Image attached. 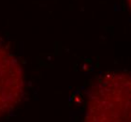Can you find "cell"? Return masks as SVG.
I'll return each mask as SVG.
<instances>
[{
	"instance_id": "obj_2",
	"label": "cell",
	"mask_w": 131,
	"mask_h": 122,
	"mask_svg": "<svg viewBox=\"0 0 131 122\" xmlns=\"http://www.w3.org/2000/svg\"><path fill=\"white\" fill-rule=\"evenodd\" d=\"M24 86L22 66L0 39V117L22 100Z\"/></svg>"
},
{
	"instance_id": "obj_1",
	"label": "cell",
	"mask_w": 131,
	"mask_h": 122,
	"mask_svg": "<svg viewBox=\"0 0 131 122\" xmlns=\"http://www.w3.org/2000/svg\"><path fill=\"white\" fill-rule=\"evenodd\" d=\"M84 122H131V74L109 72L90 90Z\"/></svg>"
},
{
	"instance_id": "obj_3",
	"label": "cell",
	"mask_w": 131,
	"mask_h": 122,
	"mask_svg": "<svg viewBox=\"0 0 131 122\" xmlns=\"http://www.w3.org/2000/svg\"><path fill=\"white\" fill-rule=\"evenodd\" d=\"M128 3H129V6H130V8H131V0H128Z\"/></svg>"
}]
</instances>
